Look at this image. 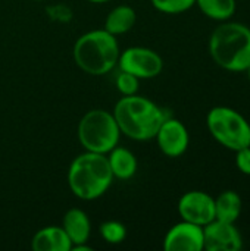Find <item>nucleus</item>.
<instances>
[{"label": "nucleus", "mask_w": 250, "mask_h": 251, "mask_svg": "<svg viewBox=\"0 0 250 251\" xmlns=\"http://www.w3.org/2000/svg\"><path fill=\"white\" fill-rule=\"evenodd\" d=\"M31 247L34 251H69L72 243L63 228L46 226L32 237Z\"/></svg>", "instance_id": "f8f14e48"}, {"label": "nucleus", "mask_w": 250, "mask_h": 251, "mask_svg": "<svg viewBox=\"0 0 250 251\" xmlns=\"http://www.w3.org/2000/svg\"><path fill=\"white\" fill-rule=\"evenodd\" d=\"M236 166L242 174L250 175V146L236 151Z\"/></svg>", "instance_id": "412c9836"}, {"label": "nucleus", "mask_w": 250, "mask_h": 251, "mask_svg": "<svg viewBox=\"0 0 250 251\" xmlns=\"http://www.w3.org/2000/svg\"><path fill=\"white\" fill-rule=\"evenodd\" d=\"M113 179L108 156L85 151L77 156L68 171L71 191L81 200H94L103 196Z\"/></svg>", "instance_id": "7ed1b4c3"}, {"label": "nucleus", "mask_w": 250, "mask_h": 251, "mask_svg": "<svg viewBox=\"0 0 250 251\" xmlns=\"http://www.w3.org/2000/svg\"><path fill=\"white\" fill-rule=\"evenodd\" d=\"M248 75H249V82H250V66H249V69H248Z\"/></svg>", "instance_id": "5701e85b"}, {"label": "nucleus", "mask_w": 250, "mask_h": 251, "mask_svg": "<svg viewBox=\"0 0 250 251\" xmlns=\"http://www.w3.org/2000/svg\"><path fill=\"white\" fill-rule=\"evenodd\" d=\"M136 24V10L127 4L116 6L106 18L105 29L112 35H121L128 32Z\"/></svg>", "instance_id": "dca6fc26"}, {"label": "nucleus", "mask_w": 250, "mask_h": 251, "mask_svg": "<svg viewBox=\"0 0 250 251\" xmlns=\"http://www.w3.org/2000/svg\"><path fill=\"white\" fill-rule=\"evenodd\" d=\"M243 210V201L239 193L227 190L215 199V219L236 224Z\"/></svg>", "instance_id": "2eb2a0df"}, {"label": "nucleus", "mask_w": 250, "mask_h": 251, "mask_svg": "<svg viewBox=\"0 0 250 251\" xmlns=\"http://www.w3.org/2000/svg\"><path fill=\"white\" fill-rule=\"evenodd\" d=\"M155 138L158 141L161 151L168 157H180L186 153L190 143L186 125L172 116H168L162 122Z\"/></svg>", "instance_id": "9d476101"}, {"label": "nucleus", "mask_w": 250, "mask_h": 251, "mask_svg": "<svg viewBox=\"0 0 250 251\" xmlns=\"http://www.w3.org/2000/svg\"><path fill=\"white\" fill-rule=\"evenodd\" d=\"M118 65L121 71L133 74L139 79H149L162 72L164 60L152 49L130 47L119 54Z\"/></svg>", "instance_id": "0eeeda50"}, {"label": "nucleus", "mask_w": 250, "mask_h": 251, "mask_svg": "<svg viewBox=\"0 0 250 251\" xmlns=\"http://www.w3.org/2000/svg\"><path fill=\"white\" fill-rule=\"evenodd\" d=\"M153 7L164 13H183L196 4V0H150Z\"/></svg>", "instance_id": "6ab92c4d"}, {"label": "nucleus", "mask_w": 250, "mask_h": 251, "mask_svg": "<svg viewBox=\"0 0 250 251\" xmlns=\"http://www.w3.org/2000/svg\"><path fill=\"white\" fill-rule=\"evenodd\" d=\"M116 88L122 96H133L139 90V78L133 74L121 71V74L116 76Z\"/></svg>", "instance_id": "aec40b11"}, {"label": "nucleus", "mask_w": 250, "mask_h": 251, "mask_svg": "<svg viewBox=\"0 0 250 251\" xmlns=\"http://www.w3.org/2000/svg\"><path fill=\"white\" fill-rule=\"evenodd\" d=\"M242 247L243 238L234 224L214 219L203 226V250L239 251Z\"/></svg>", "instance_id": "6e6552de"}, {"label": "nucleus", "mask_w": 250, "mask_h": 251, "mask_svg": "<svg viewBox=\"0 0 250 251\" xmlns=\"http://www.w3.org/2000/svg\"><path fill=\"white\" fill-rule=\"evenodd\" d=\"M102 238L109 244H119L127 237V229L121 222L116 221H108L103 222L99 228Z\"/></svg>", "instance_id": "a211bd4d"}, {"label": "nucleus", "mask_w": 250, "mask_h": 251, "mask_svg": "<svg viewBox=\"0 0 250 251\" xmlns=\"http://www.w3.org/2000/svg\"><path fill=\"white\" fill-rule=\"evenodd\" d=\"M63 231L72 243V247L83 246L88 241L91 225L88 216L81 209H71L63 216ZM71 247V249H72Z\"/></svg>", "instance_id": "ddd939ff"}, {"label": "nucleus", "mask_w": 250, "mask_h": 251, "mask_svg": "<svg viewBox=\"0 0 250 251\" xmlns=\"http://www.w3.org/2000/svg\"><path fill=\"white\" fill-rule=\"evenodd\" d=\"M108 162H109L113 178L130 179L134 176V174L137 171V159L125 147H118V146L113 147L109 151Z\"/></svg>", "instance_id": "4468645a"}, {"label": "nucleus", "mask_w": 250, "mask_h": 251, "mask_svg": "<svg viewBox=\"0 0 250 251\" xmlns=\"http://www.w3.org/2000/svg\"><path fill=\"white\" fill-rule=\"evenodd\" d=\"M75 63L90 75H103L118 65L119 46L106 29H94L81 35L74 46Z\"/></svg>", "instance_id": "20e7f679"}, {"label": "nucleus", "mask_w": 250, "mask_h": 251, "mask_svg": "<svg viewBox=\"0 0 250 251\" xmlns=\"http://www.w3.org/2000/svg\"><path fill=\"white\" fill-rule=\"evenodd\" d=\"M169 115L152 100L141 96H124L113 109V118L119 131L136 141H147L156 137L162 122Z\"/></svg>", "instance_id": "f257e3e1"}, {"label": "nucleus", "mask_w": 250, "mask_h": 251, "mask_svg": "<svg viewBox=\"0 0 250 251\" xmlns=\"http://www.w3.org/2000/svg\"><path fill=\"white\" fill-rule=\"evenodd\" d=\"M88 1H93V3H105V1H109V0H88Z\"/></svg>", "instance_id": "4be33fe9"}, {"label": "nucleus", "mask_w": 250, "mask_h": 251, "mask_svg": "<svg viewBox=\"0 0 250 251\" xmlns=\"http://www.w3.org/2000/svg\"><path fill=\"white\" fill-rule=\"evenodd\" d=\"M206 125L211 135L225 149L237 151L250 146V124L237 110L217 106L209 110Z\"/></svg>", "instance_id": "423d86ee"}, {"label": "nucleus", "mask_w": 250, "mask_h": 251, "mask_svg": "<svg viewBox=\"0 0 250 251\" xmlns=\"http://www.w3.org/2000/svg\"><path fill=\"white\" fill-rule=\"evenodd\" d=\"M164 249L167 251H202L203 226L187 221L175 224L165 235Z\"/></svg>", "instance_id": "9b49d317"}, {"label": "nucleus", "mask_w": 250, "mask_h": 251, "mask_svg": "<svg viewBox=\"0 0 250 251\" xmlns=\"http://www.w3.org/2000/svg\"><path fill=\"white\" fill-rule=\"evenodd\" d=\"M119 134L113 113L103 109L87 112L78 124V140L85 151L108 154L118 146Z\"/></svg>", "instance_id": "39448f33"}, {"label": "nucleus", "mask_w": 250, "mask_h": 251, "mask_svg": "<svg viewBox=\"0 0 250 251\" xmlns=\"http://www.w3.org/2000/svg\"><path fill=\"white\" fill-rule=\"evenodd\" d=\"M209 51L214 62L230 72H243L250 66V28L240 22L224 21L211 35Z\"/></svg>", "instance_id": "f03ea898"}, {"label": "nucleus", "mask_w": 250, "mask_h": 251, "mask_svg": "<svg viewBox=\"0 0 250 251\" xmlns=\"http://www.w3.org/2000/svg\"><path fill=\"white\" fill-rule=\"evenodd\" d=\"M196 4L205 16L220 22L228 21L237 7L236 0H196Z\"/></svg>", "instance_id": "f3484780"}, {"label": "nucleus", "mask_w": 250, "mask_h": 251, "mask_svg": "<svg viewBox=\"0 0 250 251\" xmlns=\"http://www.w3.org/2000/svg\"><path fill=\"white\" fill-rule=\"evenodd\" d=\"M183 221L205 226L215 219V199L205 191H189L178 201Z\"/></svg>", "instance_id": "1a4fd4ad"}]
</instances>
